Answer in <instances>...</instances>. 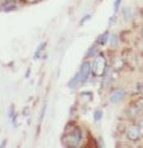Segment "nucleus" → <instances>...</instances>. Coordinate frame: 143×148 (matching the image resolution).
Wrapping results in <instances>:
<instances>
[{
    "mask_svg": "<svg viewBox=\"0 0 143 148\" xmlns=\"http://www.w3.org/2000/svg\"><path fill=\"white\" fill-rule=\"evenodd\" d=\"M81 139H82V133H81V130L79 128H75L71 133L66 134V136L63 137L62 140L66 147H76V146H79Z\"/></svg>",
    "mask_w": 143,
    "mask_h": 148,
    "instance_id": "obj_1",
    "label": "nucleus"
},
{
    "mask_svg": "<svg viewBox=\"0 0 143 148\" xmlns=\"http://www.w3.org/2000/svg\"><path fill=\"white\" fill-rule=\"evenodd\" d=\"M105 69H107V61H105L104 56H96L91 65V71L95 76H103L105 72Z\"/></svg>",
    "mask_w": 143,
    "mask_h": 148,
    "instance_id": "obj_2",
    "label": "nucleus"
},
{
    "mask_svg": "<svg viewBox=\"0 0 143 148\" xmlns=\"http://www.w3.org/2000/svg\"><path fill=\"white\" fill-rule=\"evenodd\" d=\"M122 61L125 62L129 67H132V69H135L138 65H137V58H135V55L132 51H125L123 53V58H122Z\"/></svg>",
    "mask_w": 143,
    "mask_h": 148,
    "instance_id": "obj_3",
    "label": "nucleus"
},
{
    "mask_svg": "<svg viewBox=\"0 0 143 148\" xmlns=\"http://www.w3.org/2000/svg\"><path fill=\"white\" fill-rule=\"evenodd\" d=\"M127 137L131 140H138L141 137V132H139V127L138 125H131L127 129Z\"/></svg>",
    "mask_w": 143,
    "mask_h": 148,
    "instance_id": "obj_4",
    "label": "nucleus"
},
{
    "mask_svg": "<svg viewBox=\"0 0 143 148\" xmlns=\"http://www.w3.org/2000/svg\"><path fill=\"white\" fill-rule=\"evenodd\" d=\"M90 71H91V65L89 62H84L82 66H81V70H80V79H81V84H84L85 81L87 80V77L90 75Z\"/></svg>",
    "mask_w": 143,
    "mask_h": 148,
    "instance_id": "obj_5",
    "label": "nucleus"
},
{
    "mask_svg": "<svg viewBox=\"0 0 143 148\" xmlns=\"http://www.w3.org/2000/svg\"><path fill=\"white\" fill-rule=\"evenodd\" d=\"M124 96V90L123 89H115L110 94V101L111 103H119Z\"/></svg>",
    "mask_w": 143,
    "mask_h": 148,
    "instance_id": "obj_6",
    "label": "nucleus"
},
{
    "mask_svg": "<svg viewBox=\"0 0 143 148\" xmlns=\"http://www.w3.org/2000/svg\"><path fill=\"white\" fill-rule=\"evenodd\" d=\"M81 84V79H80V73L77 72L76 75L74 76V79L71 80V81L69 82V87L70 89H75V87H77Z\"/></svg>",
    "mask_w": 143,
    "mask_h": 148,
    "instance_id": "obj_7",
    "label": "nucleus"
},
{
    "mask_svg": "<svg viewBox=\"0 0 143 148\" xmlns=\"http://www.w3.org/2000/svg\"><path fill=\"white\" fill-rule=\"evenodd\" d=\"M133 108L137 110V114H143V99L138 100V101L134 104Z\"/></svg>",
    "mask_w": 143,
    "mask_h": 148,
    "instance_id": "obj_8",
    "label": "nucleus"
},
{
    "mask_svg": "<svg viewBox=\"0 0 143 148\" xmlns=\"http://www.w3.org/2000/svg\"><path fill=\"white\" fill-rule=\"evenodd\" d=\"M15 6V4H14V1H12V0H8V1L5 3L4 5H3V8L5 9V10H9V9H13Z\"/></svg>",
    "mask_w": 143,
    "mask_h": 148,
    "instance_id": "obj_9",
    "label": "nucleus"
},
{
    "mask_svg": "<svg viewBox=\"0 0 143 148\" xmlns=\"http://www.w3.org/2000/svg\"><path fill=\"white\" fill-rule=\"evenodd\" d=\"M108 37H109V33H108V32H105L104 34L100 37V39H99V43H100V45H105V42H107Z\"/></svg>",
    "mask_w": 143,
    "mask_h": 148,
    "instance_id": "obj_10",
    "label": "nucleus"
},
{
    "mask_svg": "<svg viewBox=\"0 0 143 148\" xmlns=\"http://www.w3.org/2000/svg\"><path fill=\"white\" fill-rule=\"evenodd\" d=\"M94 118H95V120H96V122H99V120L103 118V112H101V110H96V112L94 113Z\"/></svg>",
    "mask_w": 143,
    "mask_h": 148,
    "instance_id": "obj_11",
    "label": "nucleus"
},
{
    "mask_svg": "<svg viewBox=\"0 0 143 148\" xmlns=\"http://www.w3.org/2000/svg\"><path fill=\"white\" fill-rule=\"evenodd\" d=\"M137 89H138V92L143 95V81H139L137 84Z\"/></svg>",
    "mask_w": 143,
    "mask_h": 148,
    "instance_id": "obj_12",
    "label": "nucleus"
},
{
    "mask_svg": "<svg viewBox=\"0 0 143 148\" xmlns=\"http://www.w3.org/2000/svg\"><path fill=\"white\" fill-rule=\"evenodd\" d=\"M120 1H122V0H117V1L114 3V9H115V12H117L118 9H119V4H120Z\"/></svg>",
    "mask_w": 143,
    "mask_h": 148,
    "instance_id": "obj_13",
    "label": "nucleus"
},
{
    "mask_svg": "<svg viewBox=\"0 0 143 148\" xmlns=\"http://www.w3.org/2000/svg\"><path fill=\"white\" fill-rule=\"evenodd\" d=\"M139 132H141V136H143V120H142V122L141 123H139Z\"/></svg>",
    "mask_w": 143,
    "mask_h": 148,
    "instance_id": "obj_14",
    "label": "nucleus"
},
{
    "mask_svg": "<svg viewBox=\"0 0 143 148\" xmlns=\"http://www.w3.org/2000/svg\"><path fill=\"white\" fill-rule=\"evenodd\" d=\"M89 18H90V15H86V16H85V18L82 19V21H81V22H80V24H82V23H84L85 21H87V19H89Z\"/></svg>",
    "mask_w": 143,
    "mask_h": 148,
    "instance_id": "obj_15",
    "label": "nucleus"
},
{
    "mask_svg": "<svg viewBox=\"0 0 143 148\" xmlns=\"http://www.w3.org/2000/svg\"><path fill=\"white\" fill-rule=\"evenodd\" d=\"M142 37H143V29H142Z\"/></svg>",
    "mask_w": 143,
    "mask_h": 148,
    "instance_id": "obj_16",
    "label": "nucleus"
}]
</instances>
